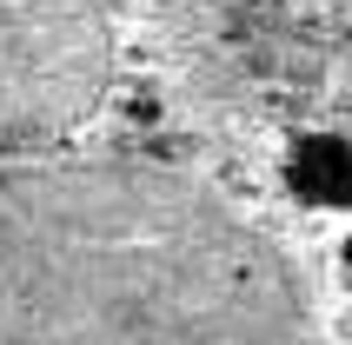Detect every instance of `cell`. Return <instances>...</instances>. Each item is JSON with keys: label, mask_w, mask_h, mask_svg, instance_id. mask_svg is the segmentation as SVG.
Masks as SVG:
<instances>
[{"label": "cell", "mask_w": 352, "mask_h": 345, "mask_svg": "<svg viewBox=\"0 0 352 345\" xmlns=\"http://www.w3.org/2000/svg\"><path fill=\"white\" fill-rule=\"evenodd\" d=\"M279 179H286V192H293L299 206L339 212L352 199V146H346V133H333V126L293 133L286 140V159H279Z\"/></svg>", "instance_id": "cell-3"}, {"label": "cell", "mask_w": 352, "mask_h": 345, "mask_svg": "<svg viewBox=\"0 0 352 345\" xmlns=\"http://www.w3.org/2000/svg\"><path fill=\"white\" fill-rule=\"evenodd\" d=\"M120 120H126L133 133H153L160 120H166V100H160V87H126V93H120Z\"/></svg>", "instance_id": "cell-4"}, {"label": "cell", "mask_w": 352, "mask_h": 345, "mask_svg": "<svg viewBox=\"0 0 352 345\" xmlns=\"http://www.w3.org/2000/svg\"><path fill=\"white\" fill-rule=\"evenodd\" d=\"M113 93L107 0H0V153L80 133Z\"/></svg>", "instance_id": "cell-2"}, {"label": "cell", "mask_w": 352, "mask_h": 345, "mask_svg": "<svg viewBox=\"0 0 352 345\" xmlns=\"http://www.w3.org/2000/svg\"><path fill=\"white\" fill-rule=\"evenodd\" d=\"M0 345H319L293 252L153 153L0 166Z\"/></svg>", "instance_id": "cell-1"}]
</instances>
